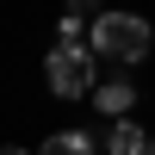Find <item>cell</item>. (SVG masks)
<instances>
[{
    "label": "cell",
    "instance_id": "1",
    "mask_svg": "<svg viewBox=\"0 0 155 155\" xmlns=\"http://www.w3.org/2000/svg\"><path fill=\"white\" fill-rule=\"evenodd\" d=\"M87 44H93V56L118 62V68L130 74L137 62L155 50V31H149V19H143V12H99V19L87 25Z\"/></svg>",
    "mask_w": 155,
    "mask_h": 155
},
{
    "label": "cell",
    "instance_id": "8",
    "mask_svg": "<svg viewBox=\"0 0 155 155\" xmlns=\"http://www.w3.org/2000/svg\"><path fill=\"white\" fill-rule=\"evenodd\" d=\"M0 155H37V149H19V143H6V149H0Z\"/></svg>",
    "mask_w": 155,
    "mask_h": 155
},
{
    "label": "cell",
    "instance_id": "2",
    "mask_svg": "<svg viewBox=\"0 0 155 155\" xmlns=\"http://www.w3.org/2000/svg\"><path fill=\"white\" fill-rule=\"evenodd\" d=\"M93 44H56L44 56V81L56 99H81V93H99V68H93Z\"/></svg>",
    "mask_w": 155,
    "mask_h": 155
},
{
    "label": "cell",
    "instance_id": "6",
    "mask_svg": "<svg viewBox=\"0 0 155 155\" xmlns=\"http://www.w3.org/2000/svg\"><path fill=\"white\" fill-rule=\"evenodd\" d=\"M56 44H81V19H74V12L62 19V31H56Z\"/></svg>",
    "mask_w": 155,
    "mask_h": 155
},
{
    "label": "cell",
    "instance_id": "4",
    "mask_svg": "<svg viewBox=\"0 0 155 155\" xmlns=\"http://www.w3.org/2000/svg\"><path fill=\"white\" fill-rule=\"evenodd\" d=\"M93 106L106 112V118H130V106H137V87H130V74H112V81H99Z\"/></svg>",
    "mask_w": 155,
    "mask_h": 155
},
{
    "label": "cell",
    "instance_id": "3",
    "mask_svg": "<svg viewBox=\"0 0 155 155\" xmlns=\"http://www.w3.org/2000/svg\"><path fill=\"white\" fill-rule=\"evenodd\" d=\"M106 155H155V137L143 130V124H130V118H118L106 130Z\"/></svg>",
    "mask_w": 155,
    "mask_h": 155
},
{
    "label": "cell",
    "instance_id": "5",
    "mask_svg": "<svg viewBox=\"0 0 155 155\" xmlns=\"http://www.w3.org/2000/svg\"><path fill=\"white\" fill-rule=\"evenodd\" d=\"M37 155H99V137L93 130H56V137H44Z\"/></svg>",
    "mask_w": 155,
    "mask_h": 155
},
{
    "label": "cell",
    "instance_id": "7",
    "mask_svg": "<svg viewBox=\"0 0 155 155\" xmlns=\"http://www.w3.org/2000/svg\"><path fill=\"white\" fill-rule=\"evenodd\" d=\"M68 12H74V19H87V12H93V0H68ZM93 19H99V12H93Z\"/></svg>",
    "mask_w": 155,
    "mask_h": 155
}]
</instances>
